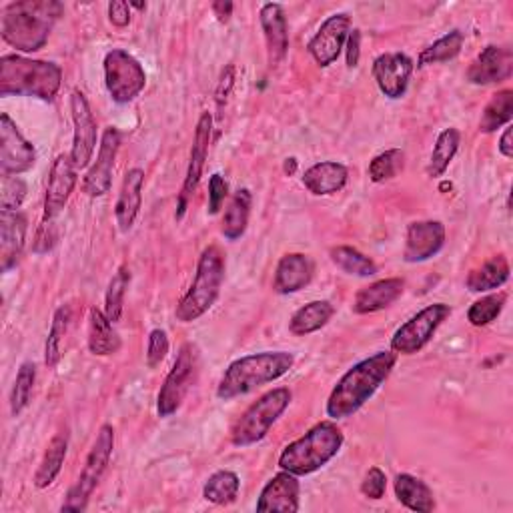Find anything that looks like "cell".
I'll use <instances>...</instances> for the list:
<instances>
[{
	"label": "cell",
	"instance_id": "6da1fadb",
	"mask_svg": "<svg viewBox=\"0 0 513 513\" xmlns=\"http://www.w3.org/2000/svg\"><path fill=\"white\" fill-rule=\"evenodd\" d=\"M397 353L379 351L359 363H355L333 387L325 411L333 421L355 415L389 379L395 369Z\"/></svg>",
	"mask_w": 513,
	"mask_h": 513
},
{
	"label": "cell",
	"instance_id": "7a4b0ae2",
	"mask_svg": "<svg viewBox=\"0 0 513 513\" xmlns=\"http://www.w3.org/2000/svg\"><path fill=\"white\" fill-rule=\"evenodd\" d=\"M63 5L55 0H23L11 3L0 19V33L7 45L23 53L41 51L63 15Z\"/></svg>",
	"mask_w": 513,
	"mask_h": 513
},
{
	"label": "cell",
	"instance_id": "3957f363",
	"mask_svg": "<svg viewBox=\"0 0 513 513\" xmlns=\"http://www.w3.org/2000/svg\"><path fill=\"white\" fill-rule=\"evenodd\" d=\"M295 365L289 351H261L235 359L217 385V397L231 401L287 375Z\"/></svg>",
	"mask_w": 513,
	"mask_h": 513
},
{
	"label": "cell",
	"instance_id": "277c9868",
	"mask_svg": "<svg viewBox=\"0 0 513 513\" xmlns=\"http://www.w3.org/2000/svg\"><path fill=\"white\" fill-rule=\"evenodd\" d=\"M63 85V71L49 61H35L21 55L0 59V97H35L53 101Z\"/></svg>",
	"mask_w": 513,
	"mask_h": 513
},
{
	"label": "cell",
	"instance_id": "5b68a950",
	"mask_svg": "<svg viewBox=\"0 0 513 513\" xmlns=\"http://www.w3.org/2000/svg\"><path fill=\"white\" fill-rule=\"evenodd\" d=\"M343 441V431L333 419L321 421L283 449L279 455V467L297 477L311 475L337 457Z\"/></svg>",
	"mask_w": 513,
	"mask_h": 513
},
{
	"label": "cell",
	"instance_id": "8992f818",
	"mask_svg": "<svg viewBox=\"0 0 513 513\" xmlns=\"http://www.w3.org/2000/svg\"><path fill=\"white\" fill-rule=\"evenodd\" d=\"M225 283V255L217 245H209L203 249L195 281L189 291L181 297L177 305V321L193 323L203 317L219 299L221 287Z\"/></svg>",
	"mask_w": 513,
	"mask_h": 513
},
{
	"label": "cell",
	"instance_id": "52a82bcc",
	"mask_svg": "<svg viewBox=\"0 0 513 513\" xmlns=\"http://www.w3.org/2000/svg\"><path fill=\"white\" fill-rule=\"evenodd\" d=\"M293 393L287 387H277L261 395L233 425L231 443L235 447H249L267 437L269 429L291 405Z\"/></svg>",
	"mask_w": 513,
	"mask_h": 513
},
{
	"label": "cell",
	"instance_id": "ba28073f",
	"mask_svg": "<svg viewBox=\"0 0 513 513\" xmlns=\"http://www.w3.org/2000/svg\"><path fill=\"white\" fill-rule=\"evenodd\" d=\"M113 449H115V429H113V425L105 423L97 433V439L87 455L85 467H83L77 483L71 487L67 501L61 507L63 511H85L87 509L93 491L99 487V483L109 467Z\"/></svg>",
	"mask_w": 513,
	"mask_h": 513
},
{
	"label": "cell",
	"instance_id": "9c48e42d",
	"mask_svg": "<svg viewBox=\"0 0 513 513\" xmlns=\"http://www.w3.org/2000/svg\"><path fill=\"white\" fill-rule=\"evenodd\" d=\"M105 87L117 105L133 103L147 87L143 65L127 51L113 49L105 55Z\"/></svg>",
	"mask_w": 513,
	"mask_h": 513
},
{
	"label": "cell",
	"instance_id": "30bf717a",
	"mask_svg": "<svg viewBox=\"0 0 513 513\" xmlns=\"http://www.w3.org/2000/svg\"><path fill=\"white\" fill-rule=\"evenodd\" d=\"M199 373V349L193 343H185L165 377V383L157 397L159 417H171L183 405L189 389L193 387Z\"/></svg>",
	"mask_w": 513,
	"mask_h": 513
},
{
	"label": "cell",
	"instance_id": "8fae6325",
	"mask_svg": "<svg viewBox=\"0 0 513 513\" xmlns=\"http://www.w3.org/2000/svg\"><path fill=\"white\" fill-rule=\"evenodd\" d=\"M451 315V307L445 303H433L407 319L391 337V351L397 355L419 353Z\"/></svg>",
	"mask_w": 513,
	"mask_h": 513
},
{
	"label": "cell",
	"instance_id": "7c38bea8",
	"mask_svg": "<svg viewBox=\"0 0 513 513\" xmlns=\"http://www.w3.org/2000/svg\"><path fill=\"white\" fill-rule=\"evenodd\" d=\"M37 163V149L19 131L17 123L3 113L0 115V169L5 175H23Z\"/></svg>",
	"mask_w": 513,
	"mask_h": 513
},
{
	"label": "cell",
	"instance_id": "4fadbf2b",
	"mask_svg": "<svg viewBox=\"0 0 513 513\" xmlns=\"http://www.w3.org/2000/svg\"><path fill=\"white\" fill-rule=\"evenodd\" d=\"M71 115H73V127H75L71 159L77 171H81L91 165L97 149V141H99L95 115L91 111L87 97L81 91H73L71 95Z\"/></svg>",
	"mask_w": 513,
	"mask_h": 513
},
{
	"label": "cell",
	"instance_id": "5bb4252c",
	"mask_svg": "<svg viewBox=\"0 0 513 513\" xmlns=\"http://www.w3.org/2000/svg\"><path fill=\"white\" fill-rule=\"evenodd\" d=\"M351 33V19L345 13L331 15L315 33V37L309 41L307 51L313 57V61L321 67L327 69L331 67L339 55L345 49L347 37Z\"/></svg>",
	"mask_w": 513,
	"mask_h": 513
},
{
	"label": "cell",
	"instance_id": "9a60e30c",
	"mask_svg": "<svg viewBox=\"0 0 513 513\" xmlns=\"http://www.w3.org/2000/svg\"><path fill=\"white\" fill-rule=\"evenodd\" d=\"M119 147H121L119 131L115 127L105 129V133L101 137V147H99L97 161L89 169V173L85 175V181H83V189L89 197L99 199V197H105L111 191L113 169H115V161H117V155H119Z\"/></svg>",
	"mask_w": 513,
	"mask_h": 513
},
{
	"label": "cell",
	"instance_id": "2e32d148",
	"mask_svg": "<svg viewBox=\"0 0 513 513\" xmlns=\"http://www.w3.org/2000/svg\"><path fill=\"white\" fill-rule=\"evenodd\" d=\"M413 61L403 53H385L373 61V79L387 99H401L407 93Z\"/></svg>",
	"mask_w": 513,
	"mask_h": 513
},
{
	"label": "cell",
	"instance_id": "e0dca14e",
	"mask_svg": "<svg viewBox=\"0 0 513 513\" xmlns=\"http://www.w3.org/2000/svg\"><path fill=\"white\" fill-rule=\"evenodd\" d=\"M77 167L71 155L63 153L55 159L49 175L47 195H45V217L43 221H55L57 215L67 207L75 187H77Z\"/></svg>",
	"mask_w": 513,
	"mask_h": 513
},
{
	"label": "cell",
	"instance_id": "ac0fdd59",
	"mask_svg": "<svg viewBox=\"0 0 513 513\" xmlns=\"http://www.w3.org/2000/svg\"><path fill=\"white\" fill-rule=\"evenodd\" d=\"M211 133H213V117H211V113H203L197 123V129H195V139H193V147H191V157H189V167H187V175H185V183H183L177 219H183V215L187 211V201H189V197L195 195V191L201 183L209 145H211Z\"/></svg>",
	"mask_w": 513,
	"mask_h": 513
},
{
	"label": "cell",
	"instance_id": "d6986e66",
	"mask_svg": "<svg viewBox=\"0 0 513 513\" xmlns=\"http://www.w3.org/2000/svg\"><path fill=\"white\" fill-rule=\"evenodd\" d=\"M445 245V225L441 221H415L407 227L403 259L423 263L435 257Z\"/></svg>",
	"mask_w": 513,
	"mask_h": 513
},
{
	"label": "cell",
	"instance_id": "ffe728a7",
	"mask_svg": "<svg viewBox=\"0 0 513 513\" xmlns=\"http://www.w3.org/2000/svg\"><path fill=\"white\" fill-rule=\"evenodd\" d=\"M299 495H301V483H299L297 475L281 469L261 489V495L257 499V511H261V513H269V511L297 513L299 511Z\"/></svg>",
	"mask_w": 513,
	"mask_h": 513
},
{
	"label": "cell",
	"instance_id": "44dd1931",
	"mask_svg": "<svg viewBox=\"0 0 513 513\" xmlns=\"http://www.w3.org/2000/svg\"><path fill=\"white\" fill-rule=\"evenodd\" d=\"M513 73V53L509 47L489 45L485 47L467 71V81L473 85H495L503 83Z\"/></svg>",
	"mask_w": 513,
	"mask_h": 513
},
{
	"label": "cell",
	"instance_id": "7402d4cb",
	"mask_svg": "<svg viewBox=\"0 0 513 513\" xmlns=\"http://www.w3.org/2000/svg\"><path fill=\"white\" fill-rule=\"evenodd\" d=\"M259 23L263 29L265 45H267V61L269 67H279L289 51V29L285 9L279 3H267L261 7Z\"/></svg>",
	"mask_w": 513,
	"mask_h": 513
},
{
	"label": "cell",
	"instance_id": "603a6c76",
	"mask_svg": "<svg viewBox=\"0 0 513 513\" xmlns=\"http://www.w3.org/2000/svg\"><path fill=\"white\" fill-rule=\"evenodd\" d=\"M27 229L29 221L21 211H0V263H3L5 273L21 261Z\"/></svg>",
	"mask_w": 513,
	"mask_h": 513
},
{
	"label": "cell",
	"instance_id": "cb8c5ba5",
	"mask_svg": "<svg viewBox=\"0 0 513 513\" xmlns=\"http://www.w3.org/2000/svg\"><path fill=\"white\" fill-rule=\"evenodd\" d=\"M315 273V265L309 255L305 253H287L279 259L275 277H273V289L279 295H293L305 289Z\"/></svg>",
	"mask_w": 513,
	"mask_h": 513
},
{
	"label": "cell",
	"instance_id": "d4e9b609",
	"mask_svg": "<svg viewBox=\"0 0 513 513\" xmlns=\"http://www.w3.org/2000/svg\"><path fill=\"white\" fill-rule=\"evenodd\" d=\"M403 289H405V281L399 277L375 281L357 291L353 301V313L369 315V313L383 311L403 295Z\"/></svg>",
	"mask_w": 513,
	"mask_h": 513
},
{
	"label": "cell",
	"instance_id": "484cf974",
	"mask_svg": "<svg viewBox=\"0 0 513 513\" xmlns=\"http://www.w3.org/2000/svg\"><path fill=\"white\" fill-rule=\"evenodd\" d=\"M143 185H145V173L143 169H129L123 187L115 205V217L117 225L123 233H129L139 217L141 205H143Z\"/></svg>",
	"mask_w": 513,
	"mask_h": 513
},
{
	"label": "cell",
	"instance_id": "4316f807",
	"mask_svg": "<svg viewBox=\"0 0 513 513\" xmlns=\"http://www.w3.org/2000/svg\"><path fill=\"white\" fill-rule=\"evenodd\" d=\"M347 181H349V171L345 165L337 161L315 163L303 173L305 189L317 197H329L343 191Z\"/></svg>",
	"mask_w": 513,
	"mask_h": 513
},
{
	"label": "cell",
	"instance_id": "83f0119b",
	"mask_svg": "<svg viewBox=\"0 0 513 513\" xmlns=\"http://www.w3.org/2000/svg\"><path fill=\"white\" fill-rule=\"evenodd\" d=\"M393 487L399 503L407 509L417 513H429L435 509L433 491L423 479L409 473H399L393 481Z\"/></svg>",
	"mask_w": 513,
	"mask_h": 513
},
{
	"label": "cell",
	"instance_id": "f1b7e54d",
	"mask_svg": "<svg viewBox=\"0 0 513 513\" xmlns=\"http://www.w3.org/2000/svg\"><path fill=\"white\" fill-rule=\"evenodd\" d=\"M121 349V337L105 311L93 307L89 313V351L97 357L115 355Z\"/></svg>",
	"mask_w": 513,
	"mask_h": 513
},
{
	"label": "cell",
	"instance_id": "f546056e",
	"mask_svg": "<svg viewBox=\"0 0 513 513\" xmlns=\"http://www.w3.org/2000/svg\"><path fill=\"white\" fill-rule=\"evenodd\" d=\"M509 263L503 255H495L489 261H485L479 269H473L467 275V289L471 293H487L503 287L509 279Z\"/></svg>",
	"mask_w": 513,
	"mask_h": 513
},
{
	"label": "cell",
	"instance_id": "4dcf8cb0",
	"mask_svg": "<svg viewBox=\"0 0 513 513\" xmlns=\"http://www.w3.org/2000/svg\"><path fill=\"white\" fill-rule=\"evenodd\" d=\"M333 315L335 307L329 301H311L293 313L289 321V331L297 337H307L323 329Z\"/></svg>",
	"mask_w": 513,
	"mask_h": 513
},
{
	"label": "cell",
	"instance_id": "1f68e13d",
	"mask_svg": "<svg viewBox=\"0 0 513 513\" xmlns=\"http://www.w3.org/2000/svg\"><path fill=\"white\" fill-rule=\"evenodd\" d=\"M251 203H253V197L249 189H239L233 195L221 223V233L227 241H237L245 235L249 225V215H251Z\"/></svg>",
	"mask_w": 513,
	"mask_h": 513
},
{
	"label": "cell",
	"instance_id": "d6a6232c",
	"mask_svg": "<svg viewBox=\"0 0 513 513\" xmlns=\"http://www.w3.org/2000/svg\"><path fill=\"white\" fill-rule=\"evenodd\" d=\"M67 451H69V435L67 433H57L45 455H43V461L35 473V487L39 489H47L49 485L55 483V479L59 477L61 469H63V463H65V457H67Z\"/></svg>",
	"mask_w": 513,
	"mask_h": 513
},
{
	"label": "cell",
	"instance_id": "836d02e7",
	"mask_svg": "<svg viewBox=\"0 0 513 513\" xmlns=\"http://www.w3.org/2000/svg\"><path fill=\"white\" fill-rule=\"evenodd\" d=\"M459 143H461V135L453 127L443 129L437 135V141H435V147H433V153H431V159L427 165V175L431 179L445 175V171L449 169L451 161L455 159V155L459 151Z\"/></svg>",
	"mask_w": 513,
	"mask_h": 513
},
{
	"label": "cell",
	"instance_id": "e575fe53",
	"mask_svg": "<svg viewBox=\"0 0 513 513\" xmlns=\"http://www.w3.org/2000/svg\"><path fill=\"white\" fill-rule=\"evenodd\" d=\"M513 119V91L503 89L491 97V101L485 105L479 131L481 133H495L501 127H507Z\"/></svg>",
	"mask_w": 513,
	"mask_h": 513
},
{
	"label": "cell",
	"instance_id": "d590c367",
	"mask_svg": "<svg viewBox=\"0 0 513 513\" xmlns=\"http://www.w3.org/2000/svg\"><path fill=\"white\" fill-rule=\"evenodd\" d=\"M239 489H241L239 475L235 471L221 469L207 479L203 487V497L213 505H231L233 501H237Z\"/></svg>",
	"mask_w": 513,
	"mask_h": 513
},
{
	"label": "cell",
	"instance_id": "8d00e7d4",
	"mask_svg": "<svg viewBox=\"0 0 513 513\" xmlns=\"http://www.w3.org/2000/svg\"><path fill=\"white\" fill-rule=\"evenodd\" d=\"M329 257L333 261V265L337 269H341L347 275H355V277H373L379 273L375 261L367 255H363L361 251H357L355 247H347V245H339L333 247L329 251Z\"/></svg>",
	"mask_w": 513,
	"mask_h": 513
},
{
	"label": "cell",
	"instance_id": "74e56055",
	"mask_svg": "<svg viewBox=\"0 0 513 513\" xmlns=\"http://www.w3.org/2000/svg\"><path fill=\"white\" fill-rule=\"evenodd\" d=\"M71 319H73L71 305H61L55 311L51 331H49V337H47V345H45V363H47L49 369H55L59 365L61 357H63V341H65V335L69 331Z\"/></svg>",
	"mask_w": 513,
	"mask_h": 513
},
{
	"label": "cell",
	"instance_id": "f35d334b",
	"mask_svg": "<svg viewBox=\"0 0 513 513\" xmlns=\"http://www.w3.org/2000/svg\"><path fill=\"white\" fill-rule=\"evenodd\" d=\"M463 41H465V37L457 29L443 35L433 45L423 49V53L417 59V67L425 69V67H431V65H437V63H447V61L455 59L463 49Z\"/></svg>",
	"mask_w": 513,
	"mask_h": 513
},
{
	"label": "cell",
	"instance_id": "ab89813d",
	"mask_svg": "<svg viewBox=\"0 0 513 513\" xmlns=\"http://www.w3.org/2000/svg\"><path fill=\"white\" fill-rule=\"evenodd\" d=\"M131 283V271L129 267H121L115 277L109 283L107 295H105V315L109 317V321L115 325L121 321L123 317V309H125V295Z\"/></svg>",
	"mask_w": 513,
	"mask_h": 513
},
{
	"label": "cell",
	"instance_id": "60d3db41",
	"mask_svg": "<svg viewBox=\"0 0 513 513\" xmlns=\"http://www.w3.org/2000/svg\"><path fill=\"white\" fill-rule=\"evenodd\" d=\"M35 381H37V367H35V363L25 361L19 367L15 387H13V393H11V411H13L15 417L21 415L29 407L31 397H33V389H35Z\"/></svg>",
	"mask_w": 513,
	"mask_h": 513
},
{
	"label": "cell",
	"instance_id": "b9f144b4",
	"mask_svg": "<svg viewBox=\"0 0 513 513\" xmlns=\"http://www.w3.org/2000/svg\"><path fill=\"white\" fill-rule=\"evenodd\" d=\"M405 167V153L401 149H389L379 153L369 163V179L373 183H385L395 179Z\"/></svg>",
	"mask_w": 513,
	"mask_h": 513
},
{
	"label": "cell",
	"instance_id": "7bdbcfd3",
	"mask_svg": "<svg viewBox=\"0 0 513 513\" xmlns=\"http://www.w3.org/2000/svg\"><path fill=\"white\" fill-rule=\"evenodd\" d=\"M505 301H507V295L505 293H493V295H485L481 297L479 301H475L469 311H467V321L473 325V327H485L489 323H493L503 307H505Z\"/></svg>",
	"mask_w": 513,
	"mask_h": 513
},
{
	"label": "cell",
	"instance_id": "ee69618b",
	"mask_svg": "<svg viewBox=\"0 0 513 513\" xmlns=\"http://www.w3.org/2000/svg\"><path fill=\"white\" fill-rule=\"evenodd\" d=\"M27 197V183L19 177H3V193H0V211H19Z\"/></svg>",
	"mask_w": 513,
	"mask_h": 513
},
{
	"label": "cell",
	"instance_id": "f6af8a7d",
	"mask_svg": "<svg viewBox=\"0 0 513 513\" xmlns=\"http://www.w3.org/2000/svg\"><path fill=\"white\" fill-rule=\"evenodd\" d=\"M169 353V337L163 329H153L149 333V345H147V363L149 367H157L161 365V361L167 357Z\"/></svg>",
	"mask_w": 513,
	"mask_h": 513
},
{
	"label": "cell",
	"instance_id": "bcb514c9",
	"mask_svg": "<svg viewBox=\"0 0 513 513\" xmlns=\"http://www.w3.org/2000/svg\"><path fill=\"white\" fill-rule=\"evenodd\" d=\"M385 489H387V475L379 469V467H371L363 481H361V493L367 497V499H381L385 495Z\"/></svg>",
	"mask_w": 513,
	"mask_h": 513
},
{
	"label": "cell",
	"instance_id": "7dc6e473",
	"mask_svg": "<svg viewBox=\"0 0 513 513\" xmlns=\"http://www.w3.org/2000/svg\"><path fill=\"white\" fill-rule=\"evenodd\" d=\"M227 195H229V185H227L225 177L219 173L211 175V179H209V209H207L209 215H217L221 211Z\"/></svg>",
	"mask_w": 513,
	"mask_h": 513
},
{
	"label": "cell",
	"instance_id": "c3c4849f",
	"mask_svg": "<svg viewBox=\"0 0 513 513\" xmlns=\"http://www.w3.org/2000/svg\"><path fill=\"white\" fill-rule=\"evenodd\" d=\"M59 241V231H57V225L55 221H43L41 223V229L37 233V241H35V253H49Z\"/></svg>",
	"mask_w": 513,
	"mask_h": 513
},
{
	"label": "cell",
	"instance_id": "681fc988",
	"mask_svg": "<svg viewBox=\"0 0 513 513\" xmlns=\"http://www.w3.org/2000/svg\"><path fill=\"white\" fill-rule=\"evenodd\" d=\"M233 85H235V67L229 65V67L223 71L221 81H219V87H217V93H215V95H217L215 101H217V109H219V111H223V107L227 105Z\"/></svg>",
	"mask_w": 513,
	"mask_h": 513
},
{
	"label": "cell",
	"instance_id": "f907efd6",
	"mask_svg": "<svg viewBox=\"0 0 513 513\" xmlns=\"http://www.w3.org/2000/svg\"><path fill=\"white\" fill-rule=\"evenodd\" d=\"M109 21L119 27L125 29L131 23V5L125 3V0H113L109 5Z\"/></svg>",
	"mask_w": 513,
	"mask_h": 513
},
{
	"label": "cell",
	"instance_id": "816d5d0a",
	"mask_svg": "<svg viewBox=\"0 0 513 513\" xmlns=\"http://www.w3.org/2000/svg\"><path fill=\"white\" fill-rule=\"evenodd\" d=\"M345 55H347V67L355 69L359 65V57H361V31L353 29L347 37L345 43Z\"/></svg>",
	"mask_w": 513,
	"mask_h": 513
},
{
	"label": "cell",
	"instance_id": "f5cc1de1",
	"mask_svg": "<svg viewBox=\"0 0 513 513\" xmlns=\"http://www.w3.org/2000/svg\"><path fill=\"white\" fill-rule=\"evenodd\" d=\"M213 15L217 17L219 23H229L231 15H233V3L231 0H217V3H213Z\"/></svg>",
	"mask_w": 513,
	"mask_h": 513
},
{
	"label": "cell",
	"instance_id": "db71d44e",
	"mask_svg": "<svg viewBox=\"0 0 513 513\" xmlns=\"http://www.w3.org/2000/svg\"><path fill=\"white\" fill-rule=\"evenodd\" d=\"M499 153L505 157V159H511L513 157V143H511V125H507L503 129V135L499 139V145H497Z\"/></svg>",
	"mask_w": 513,
	"mask_h": 513
},
{
	"label": "cell",
	"instance_id": "11a10c76",
	"mask_svg": "<svg viewBox=\"0 0 513 513\" xmlns=\"http://www.w3.org/2000/svg\"><path fill=\"white\" fill-rule=\"evenodd\" d=\"M295 171H297V159L291 157V159L285 161V173H287V175H293Z\"/></svg>",
	"mask_w": 513,
	"mask_h": 513
}]
</instances>
